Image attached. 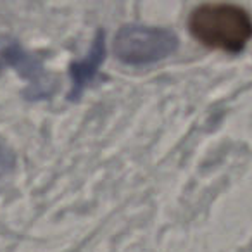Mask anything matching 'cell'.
<instances>
[{
	"label": "cell",
	"instance_id": "cell-1",
	"mask_svg": "<svg viewBox=\"0 0 252 252\" xmlns=\"http://www.w3.org/2000/svg\"><path fill=\"white\" fill-rule=\"evenodd\" d=\"M189 30L209 49L240 52L252 38V18L240 5L213 2L193 9Z\"/></svg>",
	"mask_w": 252,
	"mask_h": 252
},
{
	"label": "cell",
	"instance_id": "cell-2",
	"mask_svg": "<svg viewBox=\"0 0 252 252\" xmlns=\"http://www.w3.org/2000/svg\"><path fill=\"white\" fill-rule=\"evenodd\" d=\"M178 49V36L168 28L145 25L121 26L112 42V52L131 66H147L168 57Z\"/></svg>",
	"mask_w": 252,
	"mask_h": 252
},
{
	"label": "cell",
	"instance_id": "cell-3",
	"mask_svg": "<svg viewBox=\"0 0 252 252\" xmlns=\"http://www.w3.org/2000/svg\"><path fill=\"white\" fill-rule=\"evenodd\" d=\"M0 56L9 66L18 71L23 80L28 81V88L25 90L26 98L40 100V98H49L54 94L56 83L45 73V67L42 66L40 59L33 54L26 52L16 40L5 42L0 49Z\"/></svg>",
	"mask_w": 252,
	"mask_h": 252
},
{
	"label": "cell",
	"instance_id": "cell-4",
	"mask_svg": "<svg viewBox=\"0 0 252 252\" xmlns=\"http://www.w3.org/2000/svg\"><path fill=\"white\" fill-rule=\"evenodd\" d=\"M104 57H105V36L104 32H98L94 43H92V49L88 50L87 57H83L81 61H76V63H73L69 66L71 81H73V88H71V94H69L71 100H78L81 97V94L85 92V88L97 78Z\"/></svg>",
	"mask_w": 252,
	"mask_h": 252
},
{
	"label": "cell",
	"instance_id": "cell-5",
	"mask_svg": "<svg viewBox=\"0 0 252 252\" xmlns=\"http://www.w3.org/2000/svg\"><path fill=\"white\" fill-rule=\"evenodd\" d=\"M16 164V158L12 149L0 138V190L4 187V183L7 182V178L12 175Z\"/></svg>",
	"mask_w": 252,
	"mask_h": 252
}]
</instances>
